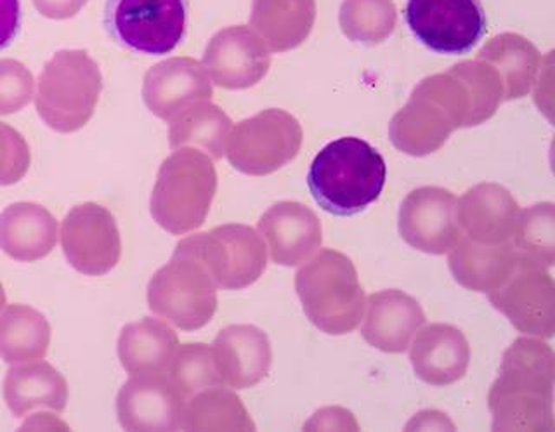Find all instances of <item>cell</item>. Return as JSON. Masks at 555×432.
Instances as JSON below:
<instances>
[{
  "label": "cell",
  "mask_w": 555,
  "mask_h": 432,
  "mask_svg": "<svg viewBox=\"0 0 555 432\" xmlns=\"http://www.w3.org/2000/svg\"><path fill=\"white\" fill-rule=\"evenodd\" d=\"M184 405L165 373L130 376L118 393V422L126 431H178Z\"/></svg>",
  "instance_id": "2e32d148"
},
{
  "label": "cell",
  "mask_w": 555,
  "mask_h": 432,
  "mask_svg": "<svg viewBox=\"0 0 555 432\" xmlns=\"http://www.w3.org/2000/svg\"><path fill=\"white\" fill-rule=\"evenodd\" d=\"M217 191L210 156L196 148H178L165 158L152 193V216L165 231L181 237L207 219Z\"/></svg>",
  "instance_id": "5b68a950"
},
{
  "label": "cell",
  "mask_w": 555,
  "mask_h": 432,
  "mask_svg": "<svg viewBox=\"0 0 555 432\" xmlns=\"http://www.w3.org/2000/svg\"><path fill=\"white\" fill-rule=\"evenodd\" d=\"M214 89L204 65L191 58H172L147 69L143 84V100L147 110L165 122H172L193 109L210 101Z\"/></svg>",
  "instance_id": "e0dca14e"
},
{
  "label": "cell",
  "mask_w": 555,
  "mask_h": 432,
  "mask_svg": "<svg viewBox=\"0 0 555 432\" xmlns=\"http://www.w3.org/2000/svg\"><path fill=\"white\" fill-rule=\"evenodd\" d=\"M104 25L124 48L164 56L186 35V0H108Z\"/></svg>",
  "instance_id": "30bf717a"
},
{
  "label": "cell",
  "mask_w": 555,
  "mask_h": 432,
  "mask_svg": "<svg viewBox=\"0 0 555 432\" xmlns=\"http://www.w3.org/2000/svg\"><path fill=\"white\" fill-rule=\"evenodd\" d=\"M396 22L392 0H344L338 11L340 30L351 42L382 43L395 31Z\"/></svg>",
  "instance_id": "1f68e13d"
},
{
  "label": "cell",
  "mask_w": 555,
  "mask_h": 432,
  "mask_svg": "<svg viewBox=\"0 0 555 432\" xmlns=\"http://www.w3.org/2000/svg\"><path fill=\"white\" fill-rule=\"evenodd\" d=\"M89 0H34V5L49 20H69L86 8Z\"/></svg>",
  "instance_id": "74e56055"
},
{
  "label": "cell",
  "mask_w": 555,
  "mask_h": 432,
  "mask_svg": "<svg viewBox=\"0 0 555 432\" xmlns=\"http://www.w3.org/2000/svg\"><path fill=\"white\" fill-rule=\"evenodd\" d=\"M450 269L460 285L473 292H494L516 271L520 255L512 242L479 243L462 237L451 249Z\"/></svg>",
  "instance_id": "603a6c76"
},
{
  "label": "cell",
  "mask_w": 555,
  "mask_h": 432,
  "mask_svg": "<svg viewBox=\"0 0 555 432\" xmlns=\"http://www.w3.org/2000/svg\"><path fill=\"white\" fill-rule=\"evenodd\" d=\"M179 347L178 333L156 318L129 323L118 338V358L129 376L167 373Z\"/></svg>",
  "instance_id": "4316f807"
},
{
  "label": "cell",
  "mask_w": 555,
  "mask_h": 432,
  "mask_svg": "<svg viewBox=\"0 0 555 432\" xmlns=\"http://www.w3.org/2000/svg\"><path fill=\"white\" fill-rule=\"evenodd\" d=\"M490 301L519 332L545 339L554 335V280L540 264L520 257L516 271L491 292Z\"/></svg>",
  "instance_id": "4fadbf2b"
},
{
  "label": "cell",
  "mask_w": 555,
  "mask_h": 432,
  "mask_svg": "<svg viewBox=\"0 0 555 432\" xmlns=\"http://www.w3.org/2000/svg\"><path fill=\"white\" fill-rule=\"evenodd\" d=\"M404 20L425 48L439 54H464L485 37L481 0H408Z\"/></svg>",
  "instance_id": "8fae6325"
},
{
  "label": "cell",
  "mask_w": 555,
  "mask_h": 432,
  "mask_svg": "<svg viewBox=\"0 0 555 432\" xmlns=\"http://www.w3.org/2000/svg\"><path fill=\"white\" fill-rule=\"evenodd\" d=\"M519 214V204L511 191L496 182H481L456 200V223L474 242H511Z\"/></svg>",
  "instance_id": "ffe728a7"
},
{
  "label": "cell",
  "mask_w": 555,
  "mask_h": 432,
  "mask_svg": "<svg viewBox=\"0 0 555 432\" xmlns=\"http://www.w3.org/2000/svg\"><path fill=\"white\" fill-rule=\"evenodd\" d=\"M455 429V425L451 424L450 420L447 419V416H439L438 420L436 419H427V416L421 414V416H415V419L406 425V429Z\"/></svg>",
  "instance_id": "f35d334b"
},
{
  "label": "cell",
  "mask_w": 555,
  "mask_h": 432,
  "mask_svg": "<svg viewBox=\"0 0 555 432\" xmlns=\"http://www.w3.org/2000/svg\"><path fill=\"white\" fill-rule=\"evenodd\" d=\"M514 246L520 257L552 268L555 263V207L551 202L533 205L519 214Z\"/></svg>",
  "instance_id": "d6a6232c"
},
{
  "label": "cell",
  "mask_w": 555,
  "mask_h": 432,
  "mask_svg": "<svg viewBox=\"0 0 555 432\" xmlns=\"http://www.w3.org/2000/svg\"><path fill=\"white\" fill-rule=\"evenodd\" d=\"M210 351L221 384L231 390H248L264 381L273 364L268 333L254 325L225 327Z\"/></svg>",
  "instance_id": "d6986e66"
},
{
  "label": "cell",
  "mask_w": 555,
  "mask_h": 432,
  "mask_svg": "<svg viewBox=\"0 0 555 432\" xmlns=\"http://www.w3.org/2000/svg\"><path fill=\"white\" fill-rule=\"evenodd\" d=\"M61 246L72 268L87 277H103L120 261L117 220L103 205H77L61 225Z\"/></svg>",
  "instance_id": "7c38bea8"
},
{
  "label": "cell",
  "mask_w": 555,
  "mask_h": 432,
  "mask_svg": "<svg viewBox=\"0 0 555 432\" xmlns=\"http://www.w3.org/2000/svg\"><path fill=\"white\" fill-rule=\"evenodd\" d=\"M502 101L496 72L485 61H462L447 74L424 78L413 89L390 120V141L406 155H430L456 129L476 127L493 117Z\"/></svg>",
  "instance_id": "6da1fadb"
},
{
  "label": "cell",
  "mask_w": 555,
  "mask_h": 432,
  "mask_svg": "<svg viewBox=\"0 0 555 432\" xmlns=\"http://www.w3.org/2000/svg\"><path fill=\"white\" fill-rule=\"evenodd\" d=\"M167 377L184 399H190L207 387L221 384L214 365L212 351L204 342H190L179 346L167 368Z\"/></svg>",
  "instance_id": "836d02e7"
},
{
  "label": "cell",
  "mask_w": 555,
  "mask_h": 432,
  "mask_svg": "<svg viewBox=\"0 0 555 432\" xmlns=\"http://www.w3.org/2000/svg\"><path fill=\"white\" fill-rule=\"evenodd\" d=\"M204 264L217 289L242 290L256 283L268 266V249L250 226L224 225L191 234L176 246Z\"/></svg>",
  "instance_id": "ba28073f"
},
{
  "label": "cell",
  "mask_w": 555,
  "mask_h": 432,
  "mask_svg": "<svg viewBox=\"0 0 555 432\" xmlns=\"http://www.w3.org/2000/svg\"><path fill=\"white\" fill-rule=\"evenodd\" d=\"M259 233L274 264L299 266L320 251L323 229L320 219L300 202H278L259 219Z\"/></svg>",
  "instance_id": "ac0fdd59"
},
{
  "label": "cell",
  "mask_w": 555,
  "mask_h": 432,
  "mask_svg": "<svg viewBox=\"0 0 555 432\" xmlns=\"http://www.w3.org/2000/svg\"><path fill=\"white\" fill-rule=\"evenodd\" d=\"M184 431H256L247 408L233 391L212 385L184 405Z\"/></svg>",
  "instance_id": "4dcf8cb0"
},
{
  "label": "cell",
  "mask_w": 555,
  "mask_h": 432,
  "mask_svg": "<svg viewBox=\"0 0 555 432\" xmlns=\"http://www.w3.org/2000/svg\"><path fill=\"white\" fill-rule=\"evenodd\" d=\"M51 344V325L42 313L25 304H11L0 315V358L5 364L42 359Z\"/></svg>",
  "instance_id": "f1b7e54d"
},
{
  "label": "cell",
  "mask_w": 555,
  "mask_h": 432,
  "mask_svg": "<svg viewBox=\"0 0 555 432\" xmlns=\"http://www.w3.org/2000/svg\"><path fill=\"white\" fill-rule=\"evenodd\" d=\"M57 243V220L34 202H17L0 214V249L17 263L48 257Z\"/></svg>",
  "instance_id": "cb8c5ba5"
},
{
  "label": "cell",
  "mask_w": 555,
  "mask_h": 432,
  "mask_svg": "<svg viewBox=\"0 0 555 432\" xmlns=\"http://www.w3.org/2000/svg\"><path fill=\"white\" fill-rule=\"evenodd\" d=\"M28 143L16 129L0 122V187H11L25 178L30 169Z\"/></svg>",
  "instance_id": "d590c367"
},
{
  "label": "cell",
  "mask_w": 555,
  "mask_h": 432,
  "mask_svg": "<svg viewBox=\"0 0 555 432\" xmlns=\"http://www.w3.org/2000/svg\"><path fill=\"white\" fill-rule=\"evenodd\" d=\"M22 25L20 0H0V51L16 39Z\"/></svg>",
  "instance_id": "8d00e7d4"
},
{
  "label": "cell",
  "mask_w": 555,
  "mask_h": 432,
  "mask_svg": "<svg viewBox=\"0 0 555 432\" xmlns=\"http://www.w3.org/2000/svg\"><path fill=\"white\" fill-rule=\"evenodd\" d=\"M5 306V292L4 287H2V283H0V312L4 309Z\"/></svg>",
  "instance_id": "ab89813d"
},
{
  "label": "cell",
  "mask_w": 555,
  "mask_h": 432,
  "mask_svg": "<svg viewBox=\"0 0 555 432\" xmlns=\"http://www.w3.org/2000/svg\"><path fill=\"white\" fill-rule=\"evenodd\" d=\"M147 304L173 327L193 332L204 329L217 312V285L204 264L176 249L172 259L153 275Z\"/></svg>",
  "instance_id": "52a82bcc"
},
{
  "label": "cell",
  "mask_w": 555,
  "mask_h": 432,
  "mask_svg": "<svg viewBox=\"0 0 555 432\" xmlns=\"http://www.w3.org/2000/svg\"><path fill=\"white\" fill-rule=\"evenodd\" d=\"M496 72L503 87V101L520 100L533 89L540 69V52L517 34L496 35L477 54Z\"/></svg>",
  "instance_id": "83f0119b"
},
{
  "label": "cell",
  "mask_w": 555,
  "mask_h": 432,
  "mask_svg": "<svg viewBox=\"0 0 555 432\" xmlns=\"http://www.w3.org/2000/svg\"><path fill=\"white\" fill-rule=\"evenodd\" d=\"M317 22V0H251L250 28L269 51L286 52L306 42Z\"/></svg>",
  "instance_id": "d4e9b609"
},
{
  "label": "cell",
  "mask_w": 555,
  "mask_h": 432,
  "mask_svg": "<svg viewBox=\"0 0 555 432\" xmlns=\"http://www.w3.org/2000/svg\"><path fill=\"white\" fill-rule=\"evenodd\" d=\"M415 335L410 359L416 377L425 384H453L467 373L470 347L462 330L434 323Z\"/></svg>",
  "instance_id": "7402d4cb"
},
{
  "label": "cell",
  "mask_w": 555,
  "mask_h": 432,
  "mask_svg": "<svg viewBox=\"0 0 555 432\" xmlns=\"http://www.w3.org/2000/svg\"><path fill=\"white\" fill-rule=\"evenodd\" d=\"M101 89L103 75L89 52L65 49L43 66L35 106L46 126L69 135L91 120Z\"/></svg>",
  "instance_id": "8992f818"
},
{
  "label": "cell",
  "mask_w": 555,
  "mask_h": 432,
  "mask_svg": "<svg viewBox=\"0 0 555 432\" xmlns=\"http://www.w3.org/2000/svg\"><path fill=\"white\" fill-rule=\"evenodd\" d=\"M364 312L363 339L384 353H404L425 323L421 304L399 290L370 295Z\"/></svg>",
  "instance_id": "44dd1931"
},
{
  "label": "cell",
  "mask_w": 555,
  "mask_h": 432,
  "mask_svg": "<svg viewBox=\"0 0 555 432\" xmlns=\"http://www.w3.org/2000/svg\"><path fill=\"white\" fill-rule=\"evenodd\" d=\"M30 69L16 60H0V115L22 112L34 98Z\"/></svg>",
  "instance_id": "e575fe53"
},
{
  "label": "cell",
  "mask_w": 555,
  "mask_h": 432,
  "mask_svg": "<svg viewBox=\"0 0 555 432\" xmlns=\"http://www.w3.org/2000/svg\"><path fill=\"white\" fill-rule=\"evenodd\" d=\"M304 132L299 120L285 110H264L231 129L225 156L247 176H268L299 155Z\"/></svg>",
  "instance_id": "9c48e42d"
},
{
  "label": "cell",
  "mask_w": 555,
  "mask_h": 432,
  "mask_svg": "<svg viewBox=\"0 0 555 432\" xmlns=\"http://www.w3.org/2000/svg\"><path fill=\"white\" fill-rule=\"evenodd\" d=\"M231 129V118L216 104L204 101L170 122L169 144L172 150L196 148L212 161H221Z\"/></svg>",
  "instance_id": "f546056e"
},
{
  "label": "cell",
  "mask_w": 555,
  "mask_h": 432,
  "mask_svg": "<svg viewBox=\"0 0 555 432\" xmlns=\"http://www.w3.org/2000/svg\"><path fill=\"white\" fill-rule=\"evenodd\" d=\"M304 313L317 329L344 335L358 329L366 298L352 261L343 252L323 249L295 275Z\"/></svg>",
  "instance_id": "277c9868"
},
{
  "label": "cell",
  "mask_w": 555,
  "mask_h": 432,
  "mask_svg": "<svg viewBox=\"0 0 555 432\" xmlns=\"http://www.w3.org/2000/svg\"><path fill=\"white\" fill-rule=\"evenodd\" d=\"M554 353L537 339H517L491 387L494 431H551Z\"/></svg>",
  "instance_id": "7a4b0ae2"
},
{
  "label": "cell",
  "mask_w": 555,
  "mask_h": 432,
  "mask_svg": "<svg viewBox=\"0 0 555 432\" xmlns=\"http://www.w3.org/2000/svg\"><path fill=\"white\" fill-rule=\"evenodd\" d=\"M4 399L16 419L37 408L61 414L68 403V382L46 361H25L5 376Z\"/></svg>",
  "instance_id": "484cf974"
},
{
  "label": "cell",
  "mask_w": 555,
  "mask_h": 432,
  "mask_svg": "<svg viewBox=\"0 0 555 432\" xmlns=\"http://www.w3.org/2000/svg\"><path fill=\"white\" fill-rule=\"evenodd\" d=\"M386 179V161L372 144L360 138H340L314 156L308 187L323 211L346 217L377 202Z\"/></svg>",
  "instance_id": "3957f363"
},
{
  "label": "cell",
  "mask_w": 555,
  "mask_h": 432,
  "mask_svg": "<svg viewBox=\"0 0 555 432\" xmlns=\"http://www.w3.org/2000/svg\"><path fill=\"white\" fill-rule=\"evenodd\" d=\"M398 223L404 242L424 254H447L462 238L456 196L444 188L413 190L399 208Z\"/></svg>",
  "instance_id": "5bb4252c"
},
{
  "label": "cell",
  "mask_w": 555,
  "mask_h": 432,
  "mask_svg": "<svg viewBox=\"0 0 555 432\" xmlns=\"http://www.w3.org/2000/svg\"><path fill=\"white\" fill-rule=\"evenodd\" d=\"M271 51L250 26L217 31L204 54V68L216 86L230 91L248 89L268 75Z\"/></svg>",
  "instance_id": "9a60e30c"
}]
</instances>
